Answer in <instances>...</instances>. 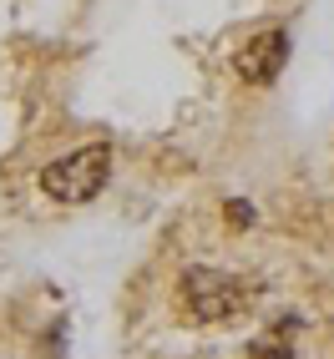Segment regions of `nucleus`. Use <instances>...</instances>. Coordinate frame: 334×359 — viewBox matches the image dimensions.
<instances>
[{"label":"nucleus","instance_id":"39448f33","mask_svg":"<svg viewBox=\"0 0 334 359\" xmlns=\"http://www.w3.org/2000/svg\"><path fill=\"white\" fill-rule=\"evenodd\" d=\"M223 218H228V228H248L253 223V203H243V198L223 203Z\"/></svg>","mask_w":334,"mask_h":359},{"label":"nucleus","instance_id":"f257e3e1","mask_svg":"<svg viewBox=\"0 0 334 359\" xmlns=\"http://www.w3.org/2000/svg\"><path fill=\"white\" fill-rule=\"evenodd\" d=\"M178 294H182V309L198 324H223L233 314H243L248 299H253L243 278H233L228 269H213V263H193V269H182Z\"/></svg>","mask_w":334,"mask_h":359},{"label":"nucleus","instance_id":"7ed1b4c3","mask_svg":"<svg viewBox=\"0 0 334 359\" xmlns=\"http://www.w3.org/2000/svg\"><path fill=\"white\" fill-rule=\"evenodd\" d=\"M283 66H289V31H258V36H248L243 51L233 56V71L248 86H274Z\"/></svg>","mask_w":334,"mask_h":359},{"label":"nucleus","instance_id":"20e7f679","mask_svg":"<svg viewBox=\"0 0 334 359\" xmlns=\"http://www.w3.org/2000/svg\"><path fill=\"white\" fill-rule=\"evenodd\" d=\"M294 329H299V319H279V324H274V339H253L248 354H253V359H289Z\"/></svg>","mask_w":334,"mask_h":359},{"label":"nucleus","instance_id":"f03ea898","mask_svg":"<svg viewBox=\"0 0 334 359\" xmlns=\"http://www.w3.org/2000/svg\"><path fill=\"white\" fill-rule=\"evenodd\" d=\"M107 177H112V147L107 142H91V147L66 152L61 162L46 167L41 187H46V198H56V203H86L107 187Z\"/></svg>","mask_w":334,"mask_h":359}]
</instances>
